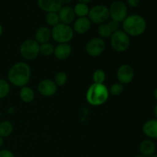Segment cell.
I'll use <instances>...</instances> for the list:
<instances>
[{"mask_svg":"<svg viewBox=\"0 0 157 157\" xmlns=\"http://www.w3.org/2000/svg\"><path fill=\"white\" fill-rule=\"evenodd\" d=\"M87 18L94 24L106 23L110 18L109 9L104 5H97L90 8Z\"/></svg>","mask_w":157,"mask_h":157,"instance_id":"cell-7","label":"cell"},{"mask_svg":"<svg viewBox=\"0 0 157 157\" xmlns=\"http://www.w3.org/2000/svg\"><path fill=\"white\" fill-rule=\"evenodd\" d=\"M58 87L53 80L44 79L38 83V91L42 96L48 98L56 94Z\"/></svg>","mask_w":157,"mask_h":157,"instance_id":"cell-11","label":"cell"},{"mask_svg":"<svg viewBox=\"0 0 157 157\" xmlns=\"http://www.w3.org/2000/svg\"><path fill=\"white\" fill-rule=\"evenodd\" d=\"M143 133L150 140H157V119L146 121L142 127Z\"/></svg>","mask_w":157,"mask_h":157,"instance_id":"cell-15","label":"cell"},{"mask_svg":"<svg viewBox=\"0 0 157 157\" xmlns=\"http://www.w3.org/2000/svg\"><path fill=\"white\" fill-rule=\"evenodd\" d=\"M32 75L31 67L27 63L18 62L13 64L8 72V81L15 87H22L27 86Z\"/></svg>","mask_w":157,"mask_h":157,"instance_id":"cell-1","label":"cell"},{"mask_svg":"<svg viewBox=\"0 0 157 157\" xmlns=\"http://www.w3.org/2000/svg\"><path fill=\"white\" fill-rule=\"evenodd\" d=\"M106 48V44L104 39L101 38H94L87 41L85 46V50L87 55L90 57H98L104 53Z\"/></svg>","mask_w":157,"mask_h":157,"instance_id":"cell-9","label":"cell"},{"mask_svg":"<svg viewBox=\"0 0 157 157\" xmlns=\"http://www.w3.org/2000/svg\"><path fill=\"white\" fill-rule=\"evenodd\" d=\"M74 30L69 25L59 23L52 29V38L58 44L68 43L74 37Z\"/></svg>","mask_w":157,"mask_h":157,"instance_id":"cell-4","label":"cell"},{"mask_svg":"<svg viewBox=\"0 0 157 157\" xmlns=\"http://www.w3.org/2000/svg\"><path fill=\"white\" fill-rule=\"evenodd\" d=\"M55 46L51 42H46L44 44H40V55L43 56L48 57L54 55L55 52Z\"/></svg>","mask_w":157,"mask_h":157,"instance_id":"cell-23","label":"cell"},{"mask_svg":"<svg viewBox=\"0 0 157 157\" xmlns=\"http://www.w3.org/2000/svg\"><path fill=\"white\" fill-rule=\"evenodd\" d=\"M147 27L145 18L137 14L128 15L122 22L123 31L130 37L140 36L146 32Z\"/></svg>","mask_w":157,"mask_h":157,"instance_id":"cell-2","label":"cell"},{"mask_svg":"<svg viewBox=\"0 0 157 157\" xmlns=\"http://www.w3.org/2000/svg\"><path fill=\"white\" fill-rule=\"evenodd\" d=\"M3 144H4V140H3V138L0 136V148H1V147H2Z\"/></svg>","mask_w":157,"mask_h":157,"instance_id":"cell-35","label":"cell"},{"mask_svg":"<svg viewBox=\"0 0 157 157\" xmlns=\"http://www.w3.org/2000/svg\"><path fill=\"white\" fill-rule=\"evenodd\" d=\"M156 150V145L152 140L146 139L140 144V155L146 157H150L155 154Z\"/></svg>","mask_w":157,"mask_h":157,"instance_id":"cell-17","label":"cell"},{"mask_svg":"<svg viewBox=\"0 0 157 157\" xmlns=\"http://www.w3.org/2000/svg\"><path fill=\"white\" fill-rule=\"evenodd\" d=\"M38 7L44 12H58L62 7L61 0H38Z\"/></svg>","mask_w":157,"mask_h":157,"instance_id":"cell-12","label":"cell"},{"mask_svg":"<svg viewBox=\"0 0 157 157\" xmlns=\"http://www.w3.org/2000/svg\"><path fill=\"white\" fill-rule=\"evenodd\" d=\"M58 13L60 18V22L61 23L70 25L71 23L75 21L76 15H75V12H74V9L71 7V6H62Z\"/></svg>","mask_w":157,"mask_h":157,"instance_id":"cell-13","label":"cell"},{"mask_svg":"<svg viewBox=\"0 0 157 157\" xmlns=\"http://www.w3.org/2000/svg\"><path fill=\"white\" fill-rule=\"evenodd\" d=\"M10 92V84L7 81L0 78V99L6 98Z\"/></svg>","mask_w":157,"mask_h":157,"instance_id":"cell-26","label":"cell"},{"mask_svg":"<svg viewBox=\"0 0 157 157\" xmlns=\"http://www.w3.org/2000/svg\"><path fill=\"white\" fill-rule=\"evenodd\" d=\"M109 9L110 19L117 22H123L128 16V9L127 5L121 1H114L111 3Z\"/></svg>","mask_w":157,"mask_h":157,"instance_id":"cell-8","label":"cell"},{"mask_svg":"<svg viewBox=\"0 0 157 157\" xmlns=\"http://www.w3.org/2000/svg\"><path fill=\"white\" fill-rule=\"evenodd\" d=\"M55 83L58 87H63L67 81V75L65 72L59 71L55 75Z\"/></svg>","mask_w":157,"mask_h":157,"instance_id":"cell-27","label":"cell"},{"mask_svg":"<svg viewBox=\"0 0 157 157\" xmlns=\"http://www.w3.org/2000/svg\"><path fill=\"white\" fill-rule=\"evenodd\" d=\"M134 157H146V156H142V155H137V156H135Z\"/></svg>","mask_w":157,"mask_h":157,"instance_id":"cell-38","label":"cell"},{"mask_svg":"<svg viewBox=\"0 0 157 157\" xmlns=\"http://www.w3.org/2000/svg\"><path fill=\"white\" fill-rule=\"evenodd\" d=\"M110 38L112 48L117 52H126L130 45V36L123 30L113 32Z\"/></svg>","mask_w":157,"mask_h":157,"instance_id":"cell-5","label":"cell"},{"mask_svg":"<svg viewBox=\"0 0 157 157\" xmlns=\"http://www.w3.org/2000/svg\"><path fill=\"white\" fill-rule=\"evenodd\" d=\"M45 21L48 25L52 26V28L58 25L60 22V18L58 12H48L45 16Z\"/></svg>","mask_w":157,"mask_h":157,"instance_id":"cell-24","label":"cell"},{"mask_svg":"<svg viewBox=\"0 0 157 157\" xmlns=\"http://www.w3.org/2000/svg\"><path fill=\"white\" fill-rule=\"evenodd\" d=\"M107 24H108V25L110 26V29H111L112 32H117V31H119L120 30V27H121V23L120 22H117V21H114V20H109L108 21H107Z\"/></svg>","mask_w":157,"mask_h":157,"instance_id":"cell-29","label":"cell"},{"mask_svg":"<svg viewBox=\"0 0 157 157\" xmlns=\"http://www.w3.org/2000/svg\"></svg>","mask_w":157,"mask_h":157,"instance_id":"cell-40","label":"cell"},{"mask_svg":"<svg viewBox=\"0 0 157 157\" xmlns=\"http://www.w3.org/2000/svg\"><path fill=\"white\" fill-rule=\"evenodd\" d=\"M150 157H157V154H156V153H155V154L152 155V156H150Z\"/></svg>","mask_w":157,"mask_h":157,"instance_id":"cell-39","label":"cell"},{"mask_svg":"<svg viewBox=\"0 0 157 157\" xmlns=\"http://www.w3.org/2000/svg\"><path fill=\"white\" fill-rule=\"evenodd\" d=\"M35 37V40L39 44L48 42L52 38V30L46 26H41L36 30Z\"/></svg>","mask_w":157,"mask_h":157,"instance_id":"cell-18","label":"cell"},{"mask_svg":"<svg viewBox=\"0 0 157 157\" xmlns=\"http://www.w3.org/2000/svg\"><path fill=\"white\" fill-rule=\"evenodd\" d=\"M78 2H81V3H84V4H88L89 2L92 1V0H77Z\"/></svg>","mask_w":157,"mask_h":157,"instance_id":"cell-32","label":"cell"},{"mask_svg":"<svg viewBox=\"0 0 157 157\" xmlns=\"http://www.w3.org/2000/svg\"><path fill=\"white\" fill-rule=\"evenodd\" d=\"M92 78L95 84H104L106 80V74L102 69H97L94 71Z\"/></svg>","mask_w":157,"mask_h":157,"instance_id":"cell-25","label":"cell"},{"mask_svg":"<svg viewBox=\"0 0 157 157\" xmlns=\"http://www.w3.org/2000/svg\"><path fill=\"white\" fill-rule=\"evenodd\" d=\"M71 1H72V0H61V3H62V5L63 4L67 5V4H69V3L71 2Z\"/></svg>","mask_w":157,"mask_h":157,"instance_id":"cell-33","label":"cell"},{"mask_svg":"<svg viewBox=\"0 0 157 157\" xmlns=\"http://www.w3.org/2000/svg\"><path fill=\"white\" fill-rule=\"evenodd\" d=\"M117 78L118 82L122 84H128L134 78V70L130 64H124L118 67L117 71Z\"/></svg>","mask_w":157,"mask_h":157,"instance_id":"cell-10","label":"cell"},{"mask_svg":"<svg viewBox=\"0 0 157 157\" xmlns=\"http://www.w3.org/2000/svg\"><path fill=\"white\" fill-rule=\"evenodd\" d=\"M13 132V125L9 121L0 122V136L2 138L8 137Z\"/></svg>","mask_w":157,"mask_h":157,"instance_id":"cell-20","label":"cell"},{"mask_svg":"<svg viewBox=\"0 0 157 157\" xmlns=\"http://www.w3.org/2000/svg\"><path fill=\"white\" fill-rule=\"evenodd\" d=\"M109 94V89L105 84L93 83L86 92V100L90 105L100 107L107 102Z\"/></svg>","mask_w":157,"mask_h":157,"instance_id":"cell-3","label":"cell"},{"mask_svg":"<svg viewBox=\"0 0 157 157\" xmlns=\"http://www.w3.org/2000/svg\"><path fill=\"white\" fill-rule=\"evenodd\" d=\"M140 0H127V3L130 7L136 8L140 5Z\"/></svg>","mask_w":157,"mask_h":157,"instance_id":"cell-31","label":"cell"},{"mask_svg":"<svg viewBox=\"0 0 157 157\" xmlns=\"http://www.w3.org/2000/svg\"><path fill=\"white\" fill-rule=\"evenodd\" d=\"M154 114H155V116H156V119H157V104L154 108Z\"/></svg>","mask_w":157,"mask_h":157,"instance_id":"cell-37","label":"cell"},{"mask_svg":"<svg viewBox=\"0 0 157 157\" xmlns=\"http://www.w3.org/2000/svg\"><path fill=\"white\" fill-rule=\"evenodd\" d=\"M153 94H154L155 99H156L157 101V87L154 89V91H153Z\"/></svg>","mask_w":157,"mask_h":157,"instance_id":"cell-34","label":"cell"},{"mask_svg":"<svg viewBox=\"0 0 157 157\" xmlns=\"http://www.w3.org/2000/svg\"><path fill=\"white\" fill-rule=\"evenodd\" d=\"M98 33L99 35L100 38H110L111 35L113 34L110 26L108 25L107 22L103 23V24L99 25V27L98 29Z\"/></svg>","mask_w":157,"mask_h":157,"instance_id":"cell-22","label":"cell"},{"mask_svg":"<svg viewBox=\"0 0 157 157\" xmlns=\"http://www.w3.org/2000/svg\"><path fill=\"white\" fill-rule=\"evenodd\" d=\"M71 52V46L68 43H62V44H58L55 48L54 55L57 59L60 60V61H64L70 57Z\"/></svg>","mask_w":157,"mask_h":157,"instance_id":"cell-16","label":"cell"},{"mask_svg":"<svg viewBox=\"0 0 157 157\" xmlns=\"http://www.w3.org/2000/svg\"><path fill=\"white\" fill-rule=\"evenodd\" d=\"M19 51L23 58L32 61L40 55V44L35 39L25 40L20 45Z\"/></svg>","mask_w":157,"mask_h":157,"instance_id":"cell-6","label":"cell"},{"mask_svg":"<svg viewBox=\"0 0 157 157\" xmlns=\"http://www.w3.org/2000/svg\"><path fill=\"white\" fill-rule=\"evenodd\" d=\"M0 157H15V155L11 150L3 149L0 150Z\"/></svg>","mask_w":157,"mask_h":157,"instance_id":"cell-30","label":"cell"},{"mask_svg":"<svg viewBox=\"0 0 157 157\" xmlns=\"http://www.w3.org/2000/svg\"><path fill=\"white\" fill-rule=\"evenodd\" d=\"M74 9V12H75V15L78 16V18H81V17H87L90 11V8L87 6V4H84V3L78 2L75 6Z\"/></svg>","mask_w":157,"mask_h":157,"instance_id":"cell-21","label":"cell"},{"mask_svg":"<svg viewBox=\"0 0 157 157\" xmlns=\"http://www.w3.org/2000/svg\"><path fill=\"white\" fill-rule=\"evenodd\" d=\"M124 91V84L121 83H114L109 88V94L113 96H119Z\"/></svg>","mask_w":157,"mask_h":157,"instance_id":"cell-28","label":"cell"},{"mask_svg":"<svg viewBox=\"0 0 157 157\" xmlns=\"http://www.w3.org/2000/svg\"><path fill=\"white\" fill-rule=\"evenodd\" d=\"M2 33H3V27H2V25L0 24V37L2 36Z\"/></svg>","mask_w":157,"mask_h":157,"instance_id":"cell-36","label":"cell"},{"mask_svg":"<svg viewBox=\"0 0 157 157\" xmlns=\"http://www.w3.org/2000/svg\"><path fill=\"white\" fill-rule=\"evenodd\" d=\"M91 27V21H90L87 17H81L78 18L73 22V30L74 32L82 35L85 34L90 30Z\"/></svg>","mask_w":157,"mask_h":157,"instance_id":"cell-14","label":"cell"},{"mask_svg":"<svg viewBox=\"0 0 157 157\" xmlns=\"http://www.w3.org/2000/svg\"><path fill=\"white\" fill-rule=\"evenodd\" d=\"M35 91L32 87L29 86H25L21 87L19 92V98L21 101L24 103H31L35 99Z\"/></svg>","mask_w":157,"mask_h":157,"instance_id":"cell-19","label":"cell"}]
</instances>
